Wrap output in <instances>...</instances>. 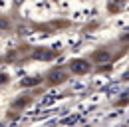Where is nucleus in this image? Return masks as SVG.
Returning a JSON list of instances; mask_svg holds the SVG:
<instances>
[{
  "mask_svg": "<svg viewBox=\"0 0 129 127\" xmlns=\"http://www.w3.org/2000/svg\"><path fill=\"white\" fill-rule=\"evenodd\" d=\"M72 70H74L76 74H83V72L89 70V66H87L85 62H81V60H76V62L72 64Z\"/></svg>",
  "mask_w": 129,
  "mask_h": 127,
  "instance_id": "obj_1",
  "label": "nucleus"
},
{
  "mask_svg": "<svg viewBox=\"0 0 129 127\" xmlns=\"http://www.w3.org/2000/svg\"><path fill=\"white\" fill-rule=\"evenodd\" d=\"M36 83H38V78H30L26 81H22V85H36Z\"/></svg>",
  "mask_w": 129,
  "mask_h": 127,
  "instance_id": "obj_2",
  "label": "nucleus"
},
{
  "mask_svg": "<svg viewBox=\"0 0 129 127\" xmlns=\"http://www.w3.org/2000/svg\"><path fill=\"white\" fill-rule=\"evenodd\" d=\"M62 78H64V74H62V72H58V74H52V81H62Z\"/></svg>",
  "mask_w": 129,
  "mask_h": 127,
  "instance_id": "obj_3",
  "label": "nucleus"
},
{
  "mask_svg": "<svg viewBox=\"0 0 129 127\" xmlns=\"http://www.w3.org/2000/svg\"><path fill=\"white\" fill-rule=\"evenodd\" d=\"M95 58H97V60H107V54H97Z\"/></svg>",
  "mask_w": 129,
  "mask_h": 127,
  "instance_id": "obj_4",
  "label": "nucleus"
}]
</instances>
